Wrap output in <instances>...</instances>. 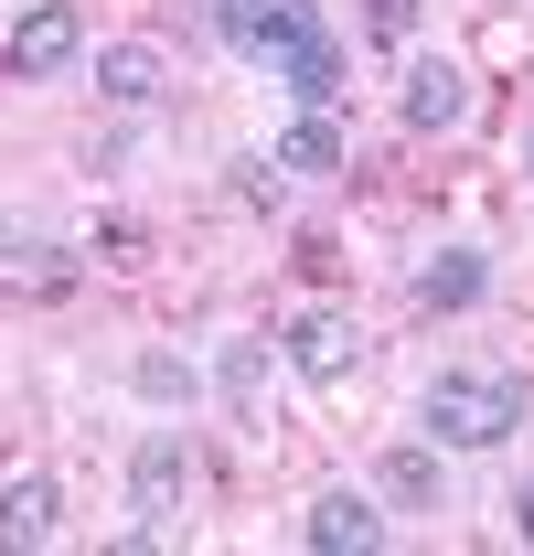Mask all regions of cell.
Segmentation results:
<instances>
[{"label":"cell","instance_id":"obj_1","mask_svg":"<svg viewBox=\"0 0 534 556\" xmlns=\"http://www.w3.org/2000/svg\"><path fill=\"white\" fill-rule=\"evenodd\" d=\"M203 11H214V33H225L246 65L289 75L300 108H342V43H332V22H321L310 0H203Z\"/></svg>","mask_w":534,"mask_h":556},{"label":"cell","instance_id":"obj_2","mask_svg":"<svg viewBox=\"0 0 534 556\" xmlns=\"http://www.w3.org/2000/svg\"><path fill=\"white\" fill-rule=\"evenodd\" d=\"M513 428H524V375L513 364H449V375H428V439L503 450Z\"/></svg>","mask_w":534,"mask_h":556},{"label":"cell","instance_id":"obj_3","mask_svg":"<svg viewBox=\"0 0 534 556\" xmlns=\"http://www.w3.org/2000/svg\"><path fill=\"white\" fill-rule=\"evenodd\" d=\"M75 54H86V22H75V0H33V11L11 22V43H0V75L43 86V75H65Z\"/></svg>","mask_w":534,"mask_h":556},{"label":"cell","instance_id":"obj_4","mask_svg":"<svg viewBox=\"0 0 534 556\" xmlns=\"http://www.w3.org/2000/svg\"><path fill=\"white\" fill-rule=\"evenodd\" d=\"M193 492V450H182V428H150L139 439V471H129V503H139V525H129V546H161V514Z\"/></svg>","mask_w":534,"mask_h":556},{"label":"cell","instance_id":"obj_5","mask_svg":"<svg viewBox=\"0 0 534 556\" xmlns=\"http://www.w3.org/2000/svg\"><path fill=\"white\" fill-rule=\"evenodd\" d=\"M300 535H310L321 556H385V546H396V525L374 514V492H321Z\"/></svg>","mask_w":534,"mask_h":556},{"label":"cell","instance_id":"obj_6","mask_svg":"<svg viewBox=\"0 0 534 556\" xmlns=\"http://www.w3.org/2000/svg\"><path fill=\"white\" fill-rule=\"evenodd\" d=\"M289 364H300L310 386H342V375L364 364V332H353L342 311H300V321H289Z\"/></svg>","mask_w":534,"mask_h":556},{"label":"cell","instance_id":"obj_7","mask_svg":"<svg viewBox=\"0 0 534 556\" xmlns=\"http://www.w3.org/2000/svg\"><path fill=\"white\" fill-rule=\"evenodd\" d=\"M406 129H460L470 118V75L449 65V54H428V65H406Z\"/></svg>","mask_w":534,"mask_h":556},{"label":"cell","instance_id":"obj_8","mask_svg":"<svg viewBox=\"0 0 534 556\" xmlns=\"http://www.w3.org/2000/svg\"><path fill=\"white\" fill-rule=\"evenodd\" d=\"M267 161H278V172H300V182H332L353 150H342V118H332V108H300V118L278 129V150H267Z\"/></svg>","mask_w":534,"mask_h":556},{"label":"cell","instance_id":"obj_9","mask_svg":"<svg viewBox=\"0 0 534 556\" xmlns=\"http://www.w3.org/2000/svg\"><path fill=\"white\" fill-rule=\"evenodd\" d=\"M33 546H54V482L11 471L0 482V556H33Z\"/></svg>","mask_w":534,"mask_h":556},{"label":"cell","instance_id":"obj_10","mask_svg":"<svg viewBox=\"0 0 534 556\" xmlns=\"http://www.w3.org/2000/svg\"><path fill=\"white\" fill-rule=\"evenodd\" d=\"M481 289H492V257H481V247H438V257L417 268V300H428V311H470Z\"/></svg>","mask_w":534,"mask_h":556},{"label":"cell","instance_id":"obj_11","mask_svg":"<svg viewBox=\"0 0 534 556\" xmlns=\"http://www.w3.org/2000/svg\"><path fill=\"white\" fill-rule=\"evenodd\" d=\"M97 97L150 108V97H161V54H150V43H107V54H97Z\"/></svg>","mask_w":534,"mask_h":556},{"label":"cell","instance_id":"obj_12","mask_svg":"<svg viewBox=\"0 0 534 556\" xmlns=\"http://www.w3.org/2000/svg\"><path fill=\"white\" fill-rule=\"evenodd\" d=\"M385 492H396V503H428V492H438L428 450H396V460H385Z\"/></svg>","mask_w":534,"mask_h":556},{"label":"cell","instance_id":"obj_13","mask_svg":"<svg viewBox=\"0 0 534 556\" xmlns=\"http://www.w3.org/2000/svg\"><path fill=\"white\" fill-rule=\"evenodd\" d=\"M364 33L374 43H417V0H364Z\"/></svg>","mask_w":534,"mask_h":556},{"label":"cell","instance_id":"obj_14","mask_svg":"<svg viewBox=\"0 0 534 556\" xmlns=\"http://www.w3.org/2000/svg\"><path fill=\"white\" fill-rule=\"evenodd\" d=\"M139 396H193V375H182L171 353H150V364H139Z\"/></svg>","mask_w":534,"mask_h":556},{"label":"cell","instance_id":"obj_15","mask_svg":"<svg viewBox=\"0 0 534 556\" xmlns=\"http://www.w3.org/2000/svg\"><path fill=\"white\" fill-rule=\"evenodd\" d=\"M513 535L534 546V471H524V492H513Z\"/></svg>","mask_w":534,"mask_h":556},{"label":"cell","instance_id":"obj_16","mask_svg":"<svg viewBox=\"0 0 534 556\" xmlns=\"http://www.w3.org/2000/svg\"><path fill=\"white\" fill-rule=\"evenodd\" d=\"M524 182H534V150H524Z\"/></svg>","mask_w":534,"mask_h":556}]
</instances>
